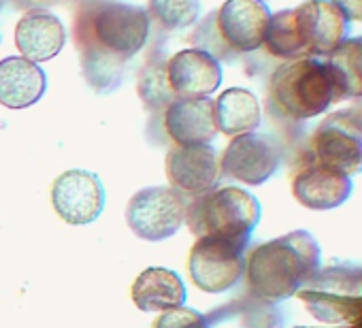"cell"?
I'll return each instance as SVG.
<instances>
[{
    "instance_id": "cell-1",
    "label": "cell",
    "mask_w": 362,
    "mask_h": 328,
    "mask_svg": "<svg viewBox=\"0 0 362 328\" xmlns=\"http://www.w3.org/2000/svg\"><path fill=\"white\" fill-rule=\"evenodd\" d=\"M149 22V13L143 7L111 0L77 13L75 41L83 73L98 92H109L117 86L119 66L147 43Z\"/></svg>"
},
{
    "instance_id": "cell-14",
    "label": "cell",
    "mask_w": 362,
    "mask_h": 328,
    "mask_svg": "<svg viewBox=\"0 0 362 328\" xmlns=\"http://www.w3.org/2000/svg\"><path fill=\"white\" fill-rule=\"evenodd\" d=\"M166 79L175 98H207L222 83V66L207 49H184L166 60Z\"/></svg>"
},
{
    "instance_id": "cell-6",
    "label": "cell",
    "mask_w": 362,
    "mask_h": 328,
    "mask_svg": "<svg viewBox=\"0 0 362 328\" xmlns=\"http://www.w3.org/2000/svg\"><path fill=\"white\" fill-rule=\"evenodd\" d=\"M247 243L205 235L199 237L190 252V277L199 290L220 294L235 288L245 273Z\"/></svg>"
},
{
    "instance_id": "cell-3",
    "label": "cell",
    "mask_w": 362,
    "mask_h": 328,
    "mask_svg": "<svg viewBox=\"0 0 362 328\" xmlns=\"http://www.w3.org/2000/svg\"><path fill=\"white\" fill-rule=\"evenodd\" d=\"M271 107L290 119H309L324 113L341 92L328 62L296 58L281 64L269 83Z\"/></svg>"
},
{
    "instance_id": "cell-2",
    "label": "cell",
    "mask_w": 362,
    "mask_h": 328,
    "mask_svg": "<svg viewBox=\"0 0 362 328\" xmlns=\"http://www.w3.org/2000/svg\"><path fill=\"white\" fill-rule=\"evenodd\" d=\"M252 292L262 300H286L298 294L320 271V245L294 230L256 247L245 264Z\"/></svg>"
},
{
    "instance_id": "cell-26",
    "label": "cell",
    "mask_w": 362,
    "mask_h": 328,
    "mask_svg": "<svg viewBox=\"0 0 362 328\" xmlns=\"http://www.w3.org/2000/svg\"><path fill=\"white\" fill-rule=\"evenodd\" d=\"M332 3L343 11L349 22H362V0H332Z\"/></svg>"
},
{
    "instance_id": "cell-10",
    "label": "cell",
    "mask_w": 362,
    "mask_h": 328,
    "mask_svg": "<svg viewBox=\"0 0 362 328\" xmlns=\"http://www.w3.org/2000/svg\"><path fill=\"white\" fill-rule=\"evenodd\" d=\"M220 175L218 151L209 143L177 145L166 153V177L170 188L184 197H199L214 190Z\"/></svg>"
},
{
    "instance_id": "cell-21",
    "label": "cell",
    "mask_w": 362,
    "mask_h": 328,
    "mask_svg": "<svg viewBox=\"0 0 362 328\" xmlns=\"http://www.w3.org/2000/svg\"><path fill=\"white\" fill-rule=\"evenodd\" d=\"M337 79L341 98L362 96V37L345 39L328 60Z\"/></svg>"
},
{
    "instance_id": "cell-17",
    "label": "cell",
    "mask_w": 362,
    "mask_h": 328,
    "mask_svg": "<svg viewBox=\"0 0 362 328\" xmlns=\"http://www.w3.org/2000/svg\"><path fill=\"white\" fill-rule=\"evenodd\" d=\"M66 43V30L62 22L43 9L28 11L16 26V45L22 58L30 62L52 60L62 52Z\"/></svg>"
},
{
    "instance_id": "cell-15",
    "label": "cell",
    "mask_w": 362,
    "mask_h": 328,
    "mask_svg": "<svg viewBox=\"0 0 362 328\" xmlns=\"http://www.w3.org/2000/svg\"><path fill=\"white\" fill-rule=\"evenodd\" d=\"M166 134L177 145L209 143L218 134L214 100L207 98H175L164 109Z\"/></svg>"
},
{
    "instance_id": "cell-9",
    "label": "cell",
    "mask_w": 362,
    "mask_h": 328,
    "mask_svg": "<svg viewBox=\"0 0 362 328\" xmlns=\"http://www.w3.org/2000/svg\"><path fill=\"white\" fill-rule=\"evenodd\" d=\"M281 151L279 145L260 132H245L233 136L224 149L220 171L247 186H262L279 169Z\"/></svg>"
},
{
    "instance_id": "cell-23",
    "label": "cell",
    "mask_w": 362,
    "mask_h": 328,
    "mask_svg": "<svg viewBox=\"0 0 362 328\" xmlns=\"http://www.w3.org/2000/svg\"><path fill=\"white\" fill-rule=\"evenodd\" d=\"M201 0H149V20L164 30L188 28L199 20Z\"/></svg>"
},
{
    "instance_id": "cell-13",
    "label": "cell",
    "mask_w": 362,
    "mask_h": 328,
    "mask_svg": "<svg viewBox=\"0 0 362 328\" xmlns=\"http://www.w3.org/2000/svg\"><path fill=\"white\" fill-rule=\"evenodd\" d=\"M271 11L262 0H226L218 11V30L224 43L239 54L264 45Z\"/></svg>"
},
{
    "instance_id": "cell-12",
    "label": "cell",
    "mask_w": 362,
    "mask_h": 328,
    "mask_svg": "<svg viewBox=\"0 0 362 328\" xmlns=\"http://www.w3.org/2000/svg\"><path fill=\"white\" fill-rule=\"evenodd\" d=\"M296 30L305 54L330 56L349 33V20L332 0H307L294 9Z\"/></svg>"
},
{
    "instance_id": "cell-22",
    "label": "cell",
    "mask_w": 362,
    "mask_h": 328,
    "mask_svg": "<svg viewBox=\"0 0 362 328\" xmlns=\"http://www.w3.org/2000/svg\"><path fill=\"white\" fill-rule=\"evenodd\" d=\"M264 45L273 56L281 60H296L305 54L298 30H296V22H294V9H286V11L271 16Z\"/></svg>"
},
{
    "instance_id": "cell-5",
    "label": "cell",
    "mask_w": 362,
    "mask_h": 328,
    "mask_svg": "<svg viewBox=\"0 0 362 328\" xmlns=\"http://www.w3.org/2000/svg\"><path fill=\"white\" fill-rule=\"evenodd\" d=\"M362 273L345 266H330L298 292L311 315L320 322L351 326L362 322Z\"/></svg>"
},
{
    "instance_id": "cell-19",
    "label": "cell",
    "mask_w": 362,
    "mask_h": 328,
    "mask_svg": "<svg viewBox=\"0 0 362 328\" xmlns=\"http://www.w3.org/2000/svg\"><path fill=\"white\" fill-rule=\"evenodd\" d=\"M132 300L141 311L164 313L186 303V286L175 271L149 266L134 279Z\"/></svg>"
},
{
    "instance_id": "cell-16",
    "label": "cell",
    "mask_w": 362,
    "mask_h": 328,
    "mask_svg": "<svg viewBox=\"0 0 362 328\" xmlns=\"http://www.w3.org/2000/svg\"><path fill=\"white\" fill-rule=\"evenodd\" d=\"M292 192L300 205L313 211H326L343 205L351 194V177L328 169L324 164H309L292 184Z\"/></svg>"
},
{
    "instance_id": "cell-8",
    "label": "cell",
    "mask_w": 362,
    "mask_h": 328,
    "mask_svg": "<svg viewBox=\"0 0 362 328\" xmlns=\"http://www.w3.org/2000/svg\"><path fill=\"white\" fill-rule=\"evenodd\" d=\"M317 162L347 177L362 171V115L358 111H337L328 115L313 134Z\"/></svg>"
},
{
    "instance_id": "cell-4",
    "label": "cell",
    "mask_w": 362,
    "mask_h": 328,
    "mask_svg": "<svg viewBox=\"0 0 362 328\" xmlns=\"http://www.w3.org/2000/svg\"><path fill=\"white\" fill-rule=\"evenodd\" d=\"M260 222V203L245 190L228 186L214 188L188 201L186 224L197 237L218 235L250 243Z\"/></svg>"
},
{
    "instance_id": "cell-7",
    "label": "cell",
    "mask_w": 362,
    "mask_h": 328,
    "mask_svg": "<svg viewBox=\"0 0 362 328\" xmlns=\"http://www.w3.org/2000/svg\"><path fill=\"white\" fill-rule=\"evenodd\" d=\"M186 207L188 199L175 188H145L130 199L126 207V222L139 239L164 241L186 222Z\"/></svg>"
},
{
    "instance_id": "cell-18",
    "label": "cell",
    "mask_w": 362,
    "mask_h": 328,
    "mask_svg": "<svg viewBox=\"0 0 362 328\" xmlns=\"http://www.w3.org/2000/svg\"><path fill=\"white\" fill-rule=\"evenodd\" d=\"M47 79L37 62L13 56L0 60V105L7 109H26L43 98Z\"/></svg>"
},
{
    "instance_id": "cell-11",
    "label": "cell",
    "mask_w": 362,
    "mask_h": 328,
    "mask_svg": "<svg viewBox=\"0 0 362 328\" xmlns=\"http://www.w3.org/2000/svg\"><path fill=\"white\" fill-rule=\"evenodd\" d=\"M52 203L56 213L73 226H83L105 209V188L100 180L83 169L62 173L52 188Z\"/></svg>"
},
{
    "instance_id": "cell-20",
    "label": "cell",
    "mask_w": 362,
    "mask_h": 328,
    "mask_svg": "<svg viewBox=\"0 0 362 328\" xmlns=\"http://www.w3.org/2000/svg\"><path fill=\"white\" fill-rule=\"evenodd\" d=\"M214 115L218 132L239 136L260 126V102L250 90L228 88L214 100Z\"/></svg>"
},
{
    "instance_id": "cell-25",
    "label": "cell",
    "mask_w": 362,
    "mask_h": 328,
    "mask_svg": "<svg viewBox=\"0 0 362 328\" xmlns=\"http://www.w3.org/2000/svg\"><path fill=\"white\" fill-rule=\"evenodd\" d=\"M153 328H209V324L205 315L181 305L177 309L164 311L162 317H158V322L153 324Z\"/></svg>"
},
{
    "instance_id": "cell-24",
    "label": "cell",
    "mask_w": 362,
    "mask_h": 328,
    "mask_svg": "<svg viewBox=\"0 0 362 328\" xmlns=\"http://www.w3.org/2000/svg\"><path fill=\"white\" fill-rule=\"evenodd\" d=\"M139 94L143 98V102L149 109H166L168 102L175 100V94L168 86L166 79V62H151L141 71V79H139Z\"/></svg>"
},
{
    "instance_id": "cell-27",
    "label": "cell",
    "mask_w": 362,
    "mask_h": 328,
    "mask_svg": "<svg viewBox=\"0 0 362 328\" xmlns=\"http://www.w3.org/2000/svg\"><path fill=\"white\" fill-rule=\"evenodd\" d=\"M0 7H3V0H0Z\"/></svg>"
}]
</instances>
